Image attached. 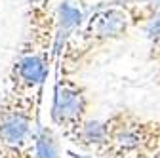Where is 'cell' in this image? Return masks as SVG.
Returning <instances> with one entry per match:
<instances>
[{
	"mask_svg": "<svg viewBox=\"0 0 160 158\" xmlns=\"http://www.w3.org/2000/svg\"><path fill=\"white\" fill-rule=\"evenodd\" d=\"M25 10H59L57 0H21Z\"/></svg>",
	"mask_w": 160,
	"mask_h": 158,
	"instance_id": "7",
	"label": "cell"
},
{
	"mask_svg": "<svg viewBox=\"0 0 160 158\" xmlns=\"http://www.w3.org/2000/svg\"><path fill=\"white\" fill-rule=\"evenodd\" d=\"M59 10H25V29L4 78V91L40 95L57 57Z\"/></svg>",
	"mask_w": 160,
	"mask_h": 158,
	"instance_id": "2",
	"label": "cell"
},
{
	"mask_svg": "<svg viewBox=\"0 0 160 158\" xmlns=\"http://www.w3.org/2000/svg\"><path fill=\"white\" fill-rule=\"evenodd\" d=\"M154 6H124L114 2H97L63 44L59 52V69L67 74L82 72L109 46L124 40L133 29H141Z\"/></svg>",
	"mask_w": 160,
	"mask_h": 158,
	"instance_id": "1",
	"label": "cell"
},
{
	"mask_svg": "<svg viewBox=\"0 0 160 158\" xmlns=\"http://www.w3.org/2000/svg\"><path fill=\"white\" fill-rule=\"evenodd\" d=\"M93 97L76 74L57 71L50 118L52 126L67 141L82 149L86 130L92 122Z\"/></svg>",
	"mask_w": 160,
	"mask_h": 158,
	"instance_id": "4",
	"label": "cell"
},
{
	"mask_svg": "<svg viewBox=\"0 0 160 158\" xmlns=\"http://www.w3.org/2000/svg\"><path fill=\"white\" fill-rule=\"evenodd\" d=\"M101 2H103V0H101ZM107 2L124 4V6H133V8H141V6H158L160 0H107Z\"/></svg>",
	"mask_w": 160,
	"mask_h": 158,
	"instance_id": "8",
	"label": "cell"
},
{
	"mask_svg": "<svg viewBox=\"0 0 160 158\" xmlns=\"http://www.w3.org/2000/svg\"><path fill=\"white\" fill-rule=\"evenodd\" d=\"M141 31L145 32V38L149 42L147 61L156 67L160 63V4L154 6L151 17L147 19V23L141 27Z\"/></svg>",
	"mask_w": 160,
	"mask_h": 158,
	"instance_id": "6",
	"label": "cell"
},
{
	"mask_svg": "<svg viewBox=\"0 0 160 158\" xmlns=\"http://www.w3.org/2000/svg\"><path fill=\"white\" fill-rule=\"evenodd\" d=\"M0 158H36L34 152H0Z\"/></svg>",
	"mask_w": 160,
	"mask_h": 158,
	"instance_id": "9",
	"label": "cell"
},
{
	"mask_svg": "<svg viewBox=\"0 0 160 158\" xmlns=\"http://www.w3.org/2000/svg\"><path fill=\"white\" fill-rule=\"evenodd\" d=\"M154 84L160 88V63L156 65V71H154Z\"/></svg>",
	"mask_w": 160,
	"mask_h": 158,
	"instance_id": "10",
	"label": "cell"
},
{
	"mask_svg": "<svg viewBox=\"0 0 160 158\" xmlns=\"http://www.w3.org/2000/svg\"><path fill=\"white\" fill-rule=\"evenodd\" d=\"M80 2H82V4H84V6H88V4H90V2H92V0H80ZM93 2H95V4H97V2H101V0H93Z\"/></svg>",
	"mask_w": 160,
	"mask_h": 158,
	"instance_id": "11",
	"label": "cell"
},
{
	"mask_svg": "<svg viewBox=\"0 0 160 158\" xmlns=\"http://www.w3.org/2000/svg\"><path fill=\"white\" fill-rule=\"evenodd\" d=\"M82 151L97 158H160V118L116 109L90 122Z\"/></svg>",
	"mask_w": 160,
	"mask_h": 158,
	"instance_id": "3",
	"label": "cell"
},
{
	"mask_svg": "<svg viewBox=\"0 0 160 158\" xmlns=\"http://www.w3.org/2000/svg\"><path fill=\"white\" fill-rule=\"evenodd\" d=\"M40 95L4 91L0 99V152H34Z\"/></svg>",
	"mask_w": 160,
	"mask_h": 158,
	"instance_id": "5",
	"label": "cell"
}]
</instances>
